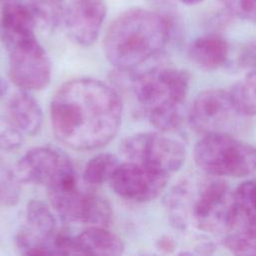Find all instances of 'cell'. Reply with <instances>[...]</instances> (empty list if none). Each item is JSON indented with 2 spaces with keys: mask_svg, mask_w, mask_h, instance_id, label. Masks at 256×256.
Segmentation results:
<instances>
[{
  "mask_svg": "<svg viewBox=\"0 0 256 256\" xmlns=\"http://www.w3.org/2000/svg\"><path fill=\"white\" fill-rule=\"evenodd\" d=\"M123 103L106 83L76 78L62 84L50 103L56 138L71 149L96 150L111 142L120 129Z\"/></svg>",
  "mask_w": 256,
  "mask_h": 256,
  "instance_id": "cell-1",
  "label": "cell"
},
{
  "mask_svg": "<svg viewBox=\"0 0 256 256\" xmlns=\"http://www.w3.org/2000/svg\"><path fill=\"white\" fill-rule=\"evenodd\" d=\"M176 29L170 14L129 8L111 22L104 36L105 57L117 70L133 71L161 56Z\"/></svg>",
  "mask_w": 256,
  "mask_h": 256,
  "instance_id": "cell-2",
  "label": "cell"
},
{
  "mask_svg": "<svg viewBox=\"0 0 256 256\" xmlns=\"http://www.w3.org/2000/svg\"><path fill=\"white\" fill-rule=\"evenodd\" d=\"M165 209L170 224L178 230L192 225L222 234L234 227L233 191L217 176L182 179L167 193Z\"/></svg>",
  "mask_w": 256,
  "mask_h": 256,
  "instance_id": "cell-3",
  "label": "cell"
},
{
  "mask_svg": "<svg viewBox=\"0 0 256 256\" xmlns=\"http://www.w3.org/2000/svg\"><path fill=\"white\" fill-rule=\"evenodd\" d=\"M187 71L155 66L131 78V91L140 111L161 132H172L182 123V107L189 89Z\"/></svg>",
  "mask_w": 256,
  "mask_h": 256,
  "instance_id": "cell-4",
  "label": "cell"
},
{
  "mask_svg": "<svg viewBox=\"0 0 256 256\" xmlns=\"http://www.w3.org/2000/svg\"><path fill=\"white\" fill-rule=\"evenodd\" d=\"M0 39L8 53V73L22 90H41L51 79L50 58L37 40L35 28L0 26Z\"/></svg>",
  "mask_w": 256,
  "mask_h": 256,
  "instance_id": "cell-5",
  "label": "cell"
},
{
  "mask_svg": "<svg viewBox=\"0 0 256 256\" xmlns=\"http://www.w3.org/2000/svg\"><path fill=\"white\" fill-rule=\"evenodd\" d=\"M194 160L205 174L245 177L256 171V147L229 133L206 134L194 147Z\"/></svg>",
  "mask_w": 256,
  "mask_h": 256,
  "instance_id": "cell-6",
  "label": "cell"
},
{
  "mask_svg": "<svg viewBox=\"0 0 256 256\" xmlns=\"http://www.w3.org/2000/svg\"><path fill=\"white\" fill-rule=\"evenodd\" d=\"M120 153L127 160L170 178L186 158L184 144L165 132H142L122 140Z\"/></svg>",
  "mask_w": 256,
  "mask_h": 256,
  "instance_id": "cell-7",
  "label": "cell"
},
{
  "mask_svg": "<svg viewBox=\"0 0 256 256\" xmlns=\"http://www.w3.org/2000/svg\"><path fill=\"white\" fill-rule=\"evenodd\" d=\"M15 177L23 183L44 186L47 191L77 185L74 166L68 156L51 147L27 151L16 164Z\"/></svg>",
  "mask_w": 256,
  "mask_h": 256,
  "instance_id": "cell-8",
  "label": "cell"
},
{
  "mask_svg": "<svg viewBox=\"0 0 256 256\" xmlns=\"http://www.w3.org/2000/svg\"><path fill=\"white\" fill-rule=\"evenodd\" d=\"M48 197L53 209L66 222L88 227H108L112 223V206L102 195L82 191L75 185L49 190Z\"/></svg>",
  "mask_w": 256,
  "mask_h": 256,
  "instance_id": "cell-9",
  "label": "cell"
},
{
  "mask_svg": "<svg viewBox=\"0 0 256 256\" xmlns=\"http://www.w3.org/2000/svg\"><path fill=\"white\" fill-rule=\"evenodd\" d=\"M240 117L230 93L222 89H207L194 99L189 111L191 127L202 135L229 133L235 130Z\"/></svg>",
  "mask_w": 256,
  "mask_h": 256,
  "instance_id": "cell-10",
  "label": "cell"
},
{
  "mask_svg": "<svg viewBox=\"0 0 256 256\" xmlns=\"http://www.w3.org/2000/svg\"><path fill=\"white\" fill-rule=\"evenodd\" d=\"M14 241L25 255L56 254L53 241L56 219L48 205L40 200H30L23 211Z\"/></svg>",
  "mask_w": 256,
  "mask_h": 256,
  "instance_id": "cell-11",
  "label": "cell"
},
{
  "mask_svg": "<svg viewBox=\"0 0 256 256\" xmlns=\"http://www.w3.org/2000/svg\"><path fill=\"white\" fill-rule=\"evenodd\" d=\"M169 177L140 164L126 161L120 163L110 179L113 191L121 198L144 203L157 198L166 188Z\"/></svg>",
  "mask_w": 256,
  "mask_h": 256,
  "instance_id": "cell-12",
  "label": "cell"
},
{
  "mask_svg": "<svg viewBox=\"0 0 256 256\" xmlns=\"http://www.w3.org/2000/svg\"><path fill=\"white\" fill-rule=\"evenodd\" d=\"M106 14L104 0H68L62 25L72 42L88 47L97 40Z\"/></svg>",
  "mask_w": 256,
  "mask_h": 256,
  "instance_id": "cell-13",
  "label": "cell"
},
{
  "mask_svg": "<svg viewBox=\"0 0 256 256\" xmlns=\"http://www.w3.org/2000/svg\"><path fill=\"white\" fill-rule=\"evenodd\" d=\"M53 246L56 254L120 255L124 243L115 233L101 226H89L76 236L57 235Z\"/></svg>",
  "mask_w": 256,
  "mask_h": 256,
  "instance_id": "cell-14",
  "label": "cell"
},
{
  "mask_svg": "<svg viewBox=\"0 0 256 256\" xmlns=\"http://www.w3.org/2000/svg\"><path fill=\"white\" fill-rule=\"evenodd\" d=\"M4 116L24 135L36 134L43 121L38 102L25 90L15 93L7 101Z\"/></svg>",
  "mask_w": 256,
  "mask_h": 256,
  "instance_id": "cell-15",
  "label": "cell"
},
{
  "mask_svg": "<svg viewBox=\"0 0 256 256\" xmlns=\"http://www.w3.org/2000/svg\"><path fill=\"white\" fill-rule=\"evenodd\" d=\"M229 45L220 35L211 33L197 37L188 48L190 60L203 70H215L227 60Z\"/></svg>",
  "mask_w": 256,
  "mask_h": 256,
  "instance_id": "cell-16",
  "label": "cell"
},
{
  "mask_svg": "<svg viewBox=\"0 0 256 256\" xmlns=\"http://www.w3.org/2000/svg\"><path fill=\"white\" fill-rule=\"evenodd\" d=\"M234 228L256 230V180H247L233 191Z\"/></svg>",
  "mask_w": 256,
  "mask_h": 256,
  "instance_id": "cell-17",
  "label": "cell"
},
{
  "mask_svg": "<svg viewBox=\"0 0 256 256\" xmlns=\"http://www.w3.org/2000/svg\"><path fill=\"white\" fill-rule=\"evenodd\" d=\"M235 109L243 117L256 116V70L239 79L229 91Z\"/></svg>",
  "mask_w": 256,
  "mask_h": 256,
  "instance_id": "cell-18",
  "label": "cell"
},
{
  "mask_svg": "<svg viewBox=\"0 0 256 256\" xmlns=\"http://www.w3.org/2000/svg\"><path fill=\"white\" fill-rule=\"evenodd\" d=\"M119 165L118 158L112 153L96 154L86 163L83 179L91 186L102 185L110 181Z\"/></svg>",
  "mask_w": 256,
  "mask_h": 256,
  "instance_id": "cell-19",
  "label": "cell"
},
{
  "mask_svg": "<svg viewBox=\"0 0 256 256\" xmlns=\"http://www.w3.org/2000/svg\"><path fill=\"white\" fill-rule=\"evenodd\" d=\"M66 4V0H28L27 3L37 25L48 29L62 24Z\"/></svg>",
  "mask_w": 256,
  "mask_h": 256,
  "instance_id": "cell-20",
  "label": "cell"
},
{
  "mask_svg": "<svg viewBox=\"0 0 256 256\" xmlns=\"http://www.w3.org/2000/svg\"><path fill=\"white\" fill-rule=\"evenodd\" d=\"M227 250L235 255H256V230H238L223 240Z\"/></svg>",
  "mask_w": 256,
  "mask_h": 256,
  "instance_id": "cell-21",
  "label": "cell"
},
{
  "mask_svg": "<svg viewBox=\"0 0 256 256\" xmlns=\"http://www.w3.org/2000/svg\"><path fill=\"white\" fill-rule=\"evenodd\" d=\"M24 136L5 116L0 117V151L17 149L21 146Z\"/></svg>",
  "mask_w": 256,
  "mask_h": 256,
  "instance_id": "cell-22",
  "label": "cell"
},
{
  "mask_svg": "<svg viewBox=\"0 0 256 256\" xmlns=\"http://www.w3.org/2000/svg\"><path fill=\"white\" fill-rule=\"evenodd\" d=\"M219 2L230 15L256 22V0H219Z\"/></svg>",
  "mask_w": 256,
  "mask_h": 256,
  "instance_id": "cell-23",
  "label": "cell"
},
{
  "mask_svg": "<svg viewBox=\"0 0 256 256\" xmlns=\"http://www.w3.org/2000/svg\"><path fill=\"white\" fill-rule=\"evenodd\" d=\"M156 246L159 250H161L163 252H166V253H170L176 248V243L171 237L162 236L161 238H159L157 240Z\"/></svg>",
  "mask_w": 256,
  "mask_h": 256,
  "instance_id": "cell-24",
  "label": "cell"
},
{
  "mask_svg": "<svg viewBox=\"0 0 256 256\" xmlns=\"http://www.w3.org/2000/svg\"><path fill=\"white\" fill-rule=\"evenodd\" d=\"M7 90H8L7 82L2 77H0V99L6 94Z\"/></svg>",
  "mask_w": 256,
  "mask_h": 256,
  "instance_id": "cell-25",
  "label": "cell"
},
{
  "mask_svg": "<svg viewBox=\"0 0 256 256\" xmlns=\"http://www.w3.org/2000/svg\"><path fill=\"white\" fill-rule=\"evenodd\" d=\"M202 1H204V0H180V2H181V3H183L184 5H187V6L197 5V4L201 3Z\"/></svg>",
  "mask_w": 256,
  "mask_h": 256,
  "instance_id": "cell-26",
  "label": "cell"
},
{
  "mask_svg": "<svg viewBox=\"0 0 256 256\" xmlns=\"http://www.w3.org/2000/svg\"><path fill=\"white\" fill-rule=\"evenodd\" d=\"M2 181H3V176L1 175V177H0V201H2Z\"/></svg>",
  "mask_w": 256,
  "mask_h": 256,
  "instance_id": "cell-27",
  "label": "cell"
},
{
  "mask_svg": "<svg viewBox=\"0 0 256 256\" xmlns=\"http://www.w3.org/2000/svg\"><path fill=\"white\" fill-rule=\"evenodd\" d=\"M0 1H3V2H9V1H13V0H0Z\"/></svg>",
  "mask_w": 256,
  "mask_h": 256,
  "instance_id": "cell-28",
  "label": "cell"
},
{
  "mask_svg": "<svg viewBox=\"0 0 256 256\" xmlns=\"http://www.w3.org/2000/svg\"><path fill=\"white\" fill-rule=\"evenodd\" d=\"M146 1H156V0H146Z\"/></svg>",
  "mask_w": 256,
  "mask_h": 256,
  "instance_id": "cell-29",
  "label": "cell"
}]
</instances>
